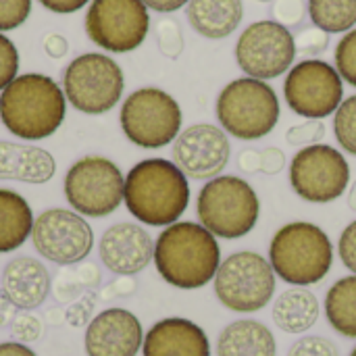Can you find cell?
<instances>
[{"label":"cell","mask_w":356,"mask_h":356,"mask_svg":"<svg viewBox=\"0 0 356 356\" xmlns=\"http://www.w3.org/2000/svg\"><path fill=\"white\" fill-rule=\"evenodd\" d=\"M123 202L140 223L169 227L179 221L190 204V184L173 161L144 159L125 175Z\"/></svg>","instance_id":"obj_1"},{"label":"cell","mask_w":356,"mask_h":356,"mask_svg":"<svg viewBox=\"0 0 356 356\" xmlns=\"http://www.w3.org/2000/svg\"><path fill=\"white\" fill-rule=\"evenodd\" d=\"M152 261L169 286L198 290L215 280L221 265V248L217 238L200 223L177 221L159 234Z\"/></svg>","instance_id":"obj_2"},{"label":"cell","mask_w":356,"mask_h":356,"mask_svg":"<svg viewBox=\"0 0 356 356\" xmlns=\"http://www.w3.org/2000/svg\"><path fill=\"white\" fill-rule=\"evenodd\" d=\"M63 88L48 75H17L0 94V121L21 140L50 138L67 117Z\"/></svg>","instance_id":"obj_3"},{"label":"cell","mask_w":356,"mask_h":356,"mask_svg":"<svg viewBox=\"0 0 356 356\" xmlns=\"http://www.w3.org/2000/svg\"><path fill=\"white\" fill-rule=\"evenodd\" d=\"M269 263L286 284L307 288L319 284L332 269L334 246L315 223L292 221L280 227L269 244Z\"/></svg>","instance_id":"obj_4"},{"label":"cell","mask_w":356,"mask_h":356,"mask_svg":"<svg viewBox=\"0 0 356 356\" xmlns=\"http://www.w3.org/2000/svg\"><path fill=\"white\" fill-rule=\"evenodd\" d=\"M198 223L215 238L238 240L248 236L261 215L254 188L238 175H219L207 181L196 200Z\"/></svg>","instance_id":"obj_5"},{"label":"cell","mask_w":356,"mask_h":356,"mask_svg":"<svg viewBox=\"0 0 356 356\" xmlns=\"http://www.w3.org/2000/svg\"><path fill=\"white\" fill-rule=\"evenodd\" d=\"M217 119L223 131L238 140H261L271 134L280 121L277 94L261 79H234L217 98Z\"/></svg>","instance_id":"obj_6"},{"label":"cell","mask_w":356,"mask_h":356,"mask_svg":"<svg viewBox=\"0 0 356 356\" xmlns=\"http://www.w3.org/2000/svg\"><path fill=\"white\" fill-rule=\"evenodd\" d=\"M63 190L75 213L81 217L102 219L121 207L125 177L111 159L88 154L69 167Z\"/></svg>","instance_id":"obj_7"},{"label":"cell","mask_w":356,"mask_h":356,"mask_svg":"<svg viewBox=\"0 0 356 356\" xmlns=\"http://www.w3.org/2000/svg\"><path fill=\"white\" fill-rule=\"evenodd\" d=\"M215 294L219 302L234 313H257L265 309L275 294V271L271 263L252 250L229 254L217 269Z\"/></svg>","instance_id":"obj_8"},{"label":"cell","mask_w":356,"mask_h":356,"mask_svg":"<svg viewBox=\"0 0 356 356\" xmlns=\"http://www.w3.org/2000/svg\"><path fill=\"white\" fill-rule=\"evenodd\" d=\"M181 108L177 100L159 88L131 92L121 106V129L125 138L146 150L171 144L181 134Z\"/></svg>","instance_id":"obj_9"},{"label":"cell","mask_w":356,"mask_h":356,"mask_svg":"<svg viewBox=\"0 0 356 356\" xmlns=\"http://www.w3.org/2000/svg\"><path fill=\"white\" fill-rule=\"evenodd\" d=\"M123 88L119 63L100 52L81 54L63 71V92L69 104L86 115L108 113L121 100Z\"/></svg>","instance_id":"obj_10"},{"label":"cell","mask_w":356,"mask_h":356,"mask_svg":"<svg viewBox=\"0 0 356 356\" xmlns=\"http://www.w3.org/2000/svg\"><path fill=\"white\" fill-rule=\"evenodd\" d=\"M348 161L330 144L307 146L290 163V186L307 202H334L348 190Z\"/></svg>","instance_id":"obj_11"},{"label":"cell","mask_w":356,"mask_h":356,"mask_svg":"<svg viewBox=\"0 0 356 356\" xmlns=\"http://www.w3.org/2000/svg\"><path fill=\"white\" fill-rule=\"evenodd\" d=\"M150 15L142 0H92L86 13L88 38L108 52H131L146 40Z\"/></svg>","instance_id":"obj_12"},{"label":"cell","mask_w":356,"mask_h":356,"mask_svg":"<svg viewBox=\"0 0 356 356\" xmlns=\"http://www.w3.org/2000/svg\"><path fill=\"white\" fill-rule=\"evenodd\" d=\"M284 96L296 115L321 121L342 104L344 86L336 67L319 58H307L290 69Z\"/></svg>","instance_id":"obj_13"},{"label":"cell","mask_w":356,"mask_h":356,"mask_svg":"<svg viewBox=\"0 0 356 356\" xmlns=\"http://www.w3.org/2000/svg\"><path fill=\"white\" fill-rule=\"evenodd\" d=\"M296 58L294 35L277 21L250 23L238 38L236 60L254 79H273L290 71Z\"/></svg>","instance_id":"obj_14"},{"label":"cell","mask_w":356,"mask_h":356,"mask_svg":"<svg viewBox=\"0 0 356 356\" xmlns=\"http://www.w3.org/2000/svg\"><path fill=\"white\" fill-rule=\"evenodd\" d=\"M31 242L40 257L67 267L81 263L92 252L94 232L79 213L48 209L35 217Z\"/></svg>","instance_id":"obj_15"},{"label":"cell","mask_w":356,"mask_h":356,"mask_svg":"<svg viewBox=\"0 0 356 356\" xmlns=\"http://www.w3.org/2000/svg\"><path fill=\"white\" fill-rule=\"evenodd\" d=\"M173 163L190 179H215L227 167L232 146L227 134L211 123L184 129L173 142Z\"/></svg>","instance_id":"obj_16"},{"label":"cell","mask_w":356,"mask_h":356,"mask_svg":"<svg viewBox=\"0 0 356 356\" xmlns=\"http://www.w3.org/2000/svg\"><path fill=\"white\" fill-rule=\"evenodd\" d=\"M142 344V323L127 309H106L86 330L88 356H138Z\"/></svg>","instance_id":"obj_17"},{"label":"cell","mask_w":356,"mask_h":356,"mask_svg":"<svg viewBox=\"0 0 356 356\" xmlns=\"http://www.w3.org/2000/svg\"><path fill=\"white\" fill-rule=\"evenodd\" d=\"M98 252L108 271L127 277L150 265L154 259V242L142 225L117 223L102 234Z\"/></svg>","instance_id":"obj_18"},{"label":"cell","mask_w":356,"mask_h":356,"mask_svg":"<svg viewBox=\"0 0 356 356\" xmlns=\"http://www.w3.org/2000/svg\"><path fill=\"white\" fill-rule=\"evenodd\" d=\"M144 356H211V342L200 325L184 317H167L144 336Z\"/></svg>","instance_id":"obj_19"},{"label":"cell","mask_w":356,"mask_h":356,"mask_svg":"<svg viewBox=\"0 0 356 356\" xmlns=\"http://www.w3.org/2000/svg\"><path fill=\"white\" fill-rule=\"evenodd\" d=\"M52 282L48 269L31 257H17L2 271V290L21 311L38 309L50 294Z\"/></svg>","instance_id":"obj_20"},{"label":"cell","mask_w":356,"mask_h":356,"mask_svg":"<svg viewBox=\"0 0 356 356\" xmlns=\"http://www.w3.org/2000/svg\"><path fill=\"white\" fill-rule=\"evenodd\" d=\"M56 173L54 156L40 148L15 142H0V179L21 184H48Z\"/></svg>","instance_id":"obj_21"},{"label":"cell","mask_w":356,"mask_h":356,"mask_svg":"<svg viewBox=\"0 0 356 356\" xmlns=\"http://www.w3.org/2000/svg\"><path fill=\"white\" fill-rule=\"evenodd\" d=\"M186 17L202 38L221 40L238 29L244 6L242 0H190Z\"/></svg>","instance_id":"obj_22"},{"label":"cell","mask_w":356,"mask_h":356,"mask_svg":"<svg viewBox=\"0 0 356 356\" xmlns=\"http://www.w3.org/2000/svg\"><path fill=\"white\" fill-rule=\"evenodd\" d=\"M277 344L271 330L252 319L229 323L217 340V356H275Z\"/></svg>","instance_id":"obj_23"},{"label":"cell","mask_w":356,"mask_h":356,"mask_svg":"<svg viewBox=\"0 0 356 356\" xmlns=\"http://www.w3.org/2000/svg\"><path fill=\"white\" fill-rule=\"evenodd\" d=\"M29 202L15 190L0 188V254L21 248L33 229Z\"/></svg>","instance_id":"obj_24"},{"label":"cell","mask_w":356,"mask_h":356,"mask_svg":"<svg viewBox=\"0 0 356 356\" xmlns=\"http://www.w3.org/2000/svg\"><path fill=\"white\" fill-rule=\"evenodd\" d=\"M319 300L305 288H292L280 294L273 305V321L286 334H305L319 319Z\"/></svg>","instance_id":"obj_25"},{"label":"cell","mask_w":356,"mask_h":356,"mask_svg":"<svg viewBox=\"0 0 356 356\" xmlns=\"http://www.w3.org/2000/svg\"><path fill=\"white\" fill-rule=\"evenodd\" d=\"M325 317L344 338H356V275L340 277L325 296Z\"/></svg>","instance_id":"obj_26"},{"label":"cell","mask_w":356,"mask_h":356,"mask_svg":"<svg viewBox=\"0 0 356 356\" xmlns=\"http://www.w3.org/2000/svg\"><path fill=\"white\" fill-rule=\"evenodd\" d=\"M309 15L313 25L327 33L350 31L356 25V0H309Z\"/></svg>","instance_id":"obj_27"},{"label":"cell","mask_w":356,"mask_h":356,"mask_svg":"<svg viewBox=\"0 0 356 356\" xmlns=\"http://www.w3.org/2000/svg\"><path fill=\"white\" fill-rule=\"evenodd\" d=\"M334 134L340 148L356 156V94L342 100L334 113Z\"/></svg>","instance_id":"obj_28"},{"label":"cell","mask_w":356,"mask_h":356,"mask_svg":"<svg viewBox=\"0 0 356 356\" xmlns=\"http://www.w3.org/2000/svg\"><path fill=\"white\" fill-rule=\"evenodd\" d=\"M336 71L356 88V29H350L336 46Z\"/></svg>","instance_id":"obj_29"},{"label":"cell","mask_w":356,"mask_h":356,"mask_svg":"<svg viewBox=\"0 0 356 356\" xmlns=\"http://www.w3.org/2000/svg\"><path fill=\"white\" fill-rule=\"evenodd\" d=\"M156 42L159 50L167 58H177L184 50V33L175 19H161L156 23Z\"/></svg>","instance_id":"obj_30"},{"label":"cell","mask_w":356,"mask_h":356,"mask_svg":"<svg viewBox=\"0 0 356 356\" xmlns=\"http://www.w3.org/2000/svg\"><path fill=\"white\" fill-rule=\"evenodd\" d=\"M323 138H325V123L319 119H309L307 123L294 125L286 131V142L290 146H298V148L321 144Z\"/></svg>","instance_id":"obj_31"},{"label":"cell","mask_w":356,"mask_h":356,"mask_svg":"<svg viewBox=\"0 0 356 356\" xmlns=\"http://www.w3.org/2000/svg\"><path fill=\"white\" fill-rule=\"evenodd\" d=\"M29 13L31 0H0V33L23 25Z\"/></svg>","instance_id":"obj_32"},{"label":"cell","mask_w":356,"mask_h":356,"mask_svg":"<svg viewBox=\"0 0 356 356\" xmlns=\"http://www.w3.org/2000/svg\"><path fill=\"white\" fill-rule=\"evenodd\" d=\"M288 356H340L338 346L321 336H307L292 344Z\"/></svg>","instance_id":"obj_33"},{"label":"cell","mask_w":356,"mask_h":356,"mask_svg":"<svg viewBox=\"0 0 356 356\" xmlns=\"http://www.w3.org/2000/svg\"><path fill=\"white\" fill-rule=\"evenodd\" d=\"M294 44H296V54L300 52L305 56H317L330 46V33L319 27H309L294 38Z\"/></svg>","instance_id":"obj_34"},{"label":"cell","mask_w":356,"mask_h":356,"mask_svg":"<svg viewBox=\"0 0 356 356\" xmlns=\"http://www.w3.org/2000/svg\"><path fill=\"white\" fill-rule=\"evenodd\" d=\"M19 71V50L4 33H0V90H4Z\"/></svg>","instance_id":"obj_35"},{"label":"cell","mask_w":356,"mask_h":356,"mask_svg":"<svg viewBox=\"0 0 356 356\" xmlns=\"http://www.w3.org/2000/svg\"><path fill=\"white\" fill-rule=\"evenodd\" d=\"M307 15L305 0H275L273 2V21L284 27L300 25Z\"/></svg>","instance_id":"obj_36"},{"label":"cell","mask_w":356,"mask_h":356,"mask_svg":"<svg viewBox=\"0 0 356 356\" xmlns=\"http://www.w3.org/2000/svg\"><path fill=\"white\" fill-rule=\"evenodd\" d=\"M10 332H13L15 342H21V344L35 342L42 334V323L38 317H33L29 313H21V315H15Z\"/></svg>","instance_id":"obj_37"},{"label":"cell","mask_w":356,"mask_h":356,"mask_svg":"<svg viewBox=\"0 0 356 356\" xmlns=\"http://www.w3.org/2000/svg\"><path fill=\"white\" fill-rule=\"evenodd\" d=\"M338 252H340V261L344 263V267L353 271V275H356V221L346 225V229L340 234Z\"/></svg>","instance_id":"obj_38"},{"label":"cell","mask_w":356,"mask_h":356,"mask_svg":"<svg viewBox=\"0 0 356 356\" xmlns=\"http://www.w3.org/2000/svg\"><path fill=\"white\" fill-rule=\"evenodd\" d=\"M94 302H96V296H94V294H88V296H83L81 300H77L75 305H71V307H69V311H67V315H65L67 323H69V325H73V327H81V325H86V323H88V319L92 317Z\"/></svg>","instance_id":"obj_39"},{"label":"cell","mask_w":356,"mask_h":356,"mask_svg":"<svg viewBox=\"0 0 356 356\" xmlns=\"http://www.w3.org/2000/svg\"><path fill=\"white\" fill-rule=\"evenodd\" d=\"M286 167V154L280 148H265L261 150V173L277 175Z\"/></svg>","instance_id":"obj_40"},{"label":"cell","mask_w":356,"mask_h":356,"mask_svg":"<svg viewBox=\"0 0 356 356\" xmlns=\"http://www.w3.org/2000/svg\"><path fill=\"white\" fill-rule=\"evenodd\" d=\"M44 50L52 58H63L69 52V42L60 33H48L44 38Z\"/></svg>","instance_id":"obj_41"},{"label":"cell","mask_w":356,"mask_h":356,"mask_svg":"<svg viewBox=\"0 0 356 356\" xmlns=\"http://www.w3.org/2000/svg\"><path fill=\"white\" fill-rule=\"evenodd\" d=\"M90 0H40V4L52 13H58V15H69V13H75L79 10L81 6H86Z\"/></svg>","instance_id":"obj_42"},{"label":"cell","mask_w":356,"mask_h":356,"mask_svg":"<svg viewBox=\"0 0 356 356\" xmlns=\"http://www.w3.org/2000/svg\"><path fill=\"white\" fill-rule=\"evenodd\" d=\"M238 167L244 173H261V150L246 148L238 159Z\"/></svg>","instance_id":"obj_43"},{"label":"cell","mask_w":356,"mask_h":356,"mask_svg":"<svg viewBox=\"0 0 356 356\" xmlns=\"http://www.w3.org/2000/svg\"><path fill=\"white\" fill-rule=\"evenodd\" d=\"M146 8H152L156 13H173L181 6H186L190 0H142Z\"/></svg>","instance_id":"obj_44"},{"label":"cell","mask_w":356,"mask_h":356,"mask_svg":"<svg viewBox=\"0 0 356 356\" xmlns=\"http://www.w3.org/2000/svg\"><path fill=\"white\" fill-rule=\"evenodd\" d=\"M77 273H79V280H81V284L86 286V288H96L98 284H100V271L96 269V265H81L79 269H77Z\"/></svg>","instance_id":"obj_45"},{"label":"cell","mask_w":356,"mask_h":356,"mask_svg":"<svg viewBox=\"0 0 356 356\" xmlns=\"http://www.w3.org/2000/svg\"><path fill=\"white\" fill-rule=\"evenodd\" d=\"M0 356H35V353L21 342H2Z\"/></svg>","instance_id":"obj_46"},{"label":"cell","mask_w":356,"mask_h":356,"mask_svg":"<svg viewBox=\"0 0 356 356\" xmlns=\"http://www.w3.org/2000/svg\"><path fill=\"white\" fill-rule=\"evenodd\" d=\"M15 305L8 300V296L4 294V290H0V327L8 321V319H15Z\"/></svg>","instance_id":"obj_47"},{"label":"cell","mask_w":356,"mask_h":356,"mask_svg":"<svg viewBox=\"0 0 356 356\" xmlns=\"http://www.w3.org/2000/svg\"><path fill=\"white\" fill-rule=\"evenodd\" d=\"M348 207H350V211L356 213V181L350 186V190H348Z\"/></svg>","instance_id":"obj_48"},{"label":"cell","mask_w":356,"mask_h":356,"mask_svg":"<svg viewBox=\"0 0 356 356\" xmlns=\"http://www.w3.org/2000/svg\"><path fill=\"white\" fill-rule=\"evenodd\" d=\"M259 2H273V0H259Z\"/></svg>","instance_id":"obj_49"},{"label":"cell","mask_w":356,"mask_h":356,"mask_svg":"<svg viewBox=\"0 0 356 356\" xmlns=\"http://www.w3.org/2000/svg\"><path fill=\"white\" fill-rule=\"evenodd\" d=\"M350 356H356V348H355V350H353V353H350Z\"/></svg>","instance_id":"obj_50"}]
</instances>
